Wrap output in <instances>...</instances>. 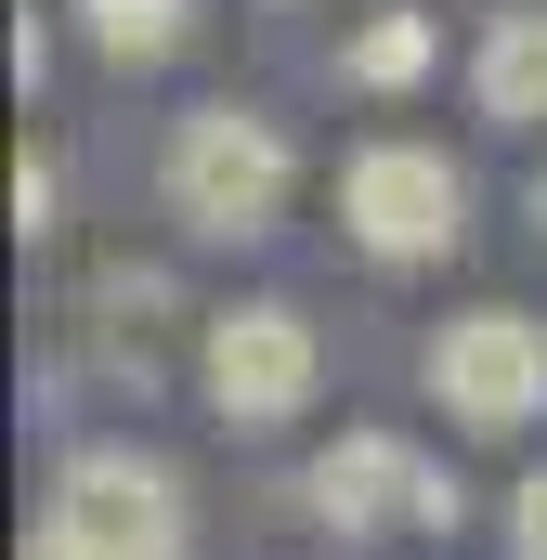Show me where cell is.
<instances>
[{"label": "cell", "instance_id": "cell-3", "mask_svg": "<svg viewBox=\"0 0 547 560\" xmlns=\"http://www.w3.org/2000/svg\"><path fill=\"white\" fill-rule=\"evenodd\" d=\"M313 522H326L339 548L443 535V522H456V482H443V456H417L405 430H339V443L313 456Z\"/></svg>", "mask_w": 547, "mask_h": 560}, {"label": "cell", "instance_id": "cell-11", "mask_svg": "<svg viewBox=\"0 0 547 560\" xmlns=\"http://www.w3.org/2000/svg\"><path fill=\"white\" fill-rule=\"evenodd\" d=\"M13 222H26V235L53 222V170H39V156H13Z\"/></svg>", "mask_w": 547, "mask_h": 560}, {"label": "cell", "instance_id": "cell-7", "mask_svg": "<svg viewBox=\"0 0 547 560\" xmlns=\"http://www.w3.org/2000/svg\"><path fill=\"white\" fill-rule=\"evenodd\" d=\"M469 92H482L496 131H535V118H547V0H496V13H482Z\"/></svg>", "mask_w": 547, "mask_h": 560}, {"label": "cell", "instance_id": "cell-6", "mask_svg": "<svg viewBox=\"0 0 547 560\" xmlns=\"http://www.w3.org/2000/svg\"><path fill=\"white\" fill-rule=\"evenodd\" d=\"M209 405L235 430H287L300 405H313V378H326V352H313V313L300 300H235L222 326H209Z\"/></svg>", "mask_w": 547, "mask_h": 560}, {"label": "cell", "instance_id": "cell-8", "mask_svg": "<svg viewBox=\"0 0 547 560\" xmlns=\"http://www.w3.org/2000/svg\"><path fill=\"white\" fill-rule=\"evenodd\" d=\"M430 52H443V26L392 0V13H365V26L339 39V79H365V92H405V79H430Z\"/></svg>", "mask_w": 547, "mask_h": 560}, {"label": "cell", "instance_id": "cell-12", "mask_svg": "<svg viewBox=\"0 0 547 560\" xmlns=\"http://www.w3.org/2000/svg\"><path fill=\"white\" fill-rule=\"evenodd\" d=\"M535 222H547V183H535Z\"/></svg>", "mask_w": 547, "mask_h": 560}, {"label": "cell", "instance_id": "cell-4", "mask_svg": "<svg viewBox=\"0 0 547 560\" xmlns=\"http://www.w3.org/2000/svg\"><path fill=\"white\" fill-rule=\"evenodd\" d=\"M339 222H352V248L365 261H443L456 248V222H469V183H456V156L443 143H365L352 170H339Z\"/></svg>", "mask_w": 547, "mask_h": 560}, {"label": "cell", "instance_id": "cell-10", "mask_svg": "<svg viewBox=\"0 0 547 560\" xmlns=\"http://www.w3.org/2000/svg\"><path fill=\"white\" fill-rule=\"evenodd\" d=\"M509 548H522V560H547V469L509 495Z\"/></svg>", "mask_w": 547, "mask_h": 560}, {"label": "cell", "instance_id": "cell-1", "mask_svg": "<svg viewBox=\"0 0 547 560\" xmlns=\"http://www.w3.org/2000/svg\"><path fill=\"white\" fill-rule=\"evenodd\" d=\"M39 560H183V482L143 443H92L53 469L39 509Z\"/></svg>", "mask_w": 547, "mask_h": 560}, {"label": "cell", "instance_id": "cell-9", "mask_svg": "<svg viewBox=\"0 0 547 560\" xmlns=\"http://www.w3.org/2000/svg\"><path fill=\"white\" fill-rule=\"evenodd\" d=\"M79 26H92L105 66H170L196 39V0H79Z\"/></svg>", "mask_w": 547, "mask_h": 560}, {"label": "cell", "instance_id": "cell-5", "mask_svg": "<svg viewBox=\"0 0 547 560\" xmlns=\"http://www.w3.org/2000/svg\"><path fill=\"white\" fill-rule=\"evenodd\" d=\"M430 392H443L456 430H522V418H547V326L509 313V300L456 313V326L430 339Z\"/></svg>", "mask_w": 547, "mask_h": 560}, {"label": "cell", "instance_id": "cell-2", "mask_svg": "<svg viewBox=\"0 0 547 560\" xmlns=\"http://www.w3.org/2000/svg\"><path fill=\"white\" fill-rule=\"evenodd\" d=\"M156 183H170V209H183L196 235H274L300 156H287V131L248 118V105H196V118L170 131V170H156Z\"/></svg>", "mask_w": 547, "mask_h": 560}]
</instances>
